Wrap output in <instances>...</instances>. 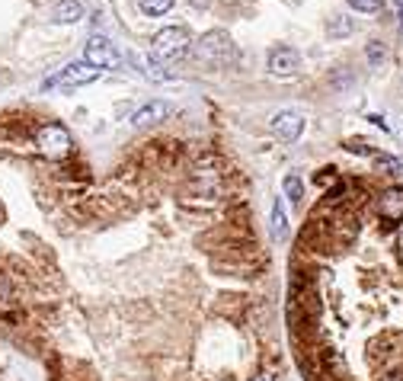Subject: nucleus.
Returning a JSON list of instances; mask_svg holds the SVG:
<instances>
[{
	"mask_svg": "<svg viewBox=\"0 0 403 381\" xmlns=\"http://www.w3.org/2000/svg\"><path fill=\"white\" fill-rule=\"evenodd\" d=\"M282 186H285V195H288V202L301 208V205H304V179L298 177V173H288Z\"/></svg>",
	"mask_w": 403,
	"mask_h": 381,
	"instance_id": "obj_11",
	"label": "nucleus"
},
{
	"mask_svg": "<svg viewBox=\"0 0 403 381\" xmlns=\"http://www.w3.org/2000/svg\"><path fill=\"white\" fill-rule=\"evenodd\" d=\"M272 234L279 237V241H285V237H288V215H285V205L282 202L272 205Z\"/></svg>",
	"mask_w": 403,
	"mask_h": 381,
	"instance_id": "obj_12",
	"label": "nucleus"
},
{
	"mask_svg": "<svg viewBox=\"0 0 403 381\" xmlns=\"http://www.w3.org/2000/svg\"><path fill=\"white\" fill-rule=\"evenodd\" d=\"M173 116V106L170 102H147L144 109H138L135 116H131V125H138V129H147V125H157V122H164Z\"/></svg>",
	"mask_w": 403,
	"mask_h": 381,
	"instance_id": "obj_9",
	"label": "nucleus"
},
{
	"mask_svg": "<svg viewBox=\"0 0 403 381\" xmlns=\"http://www.w3.org/2000/svg\"><path fill=\"white\" fill-rule=\"evenodd\" d=\"M375 208L387 224H403V186L391 183L375 195Z\"/></svg>",
	"mask_w": 403,
	"mask_h": 381,
	"instance_id": "obj_4",
	"label": "nucleus"
},
{
	"mask_svg": "<svg viewBox=\"0 0 403 381\" xmlns=\"http://www.w3.org/2000/svg\"><path fill=\"white\" fill-rule=\"evenodd\" d=\"M36 144H39V151H42L45 157H52V160L67 157V154L74 151L71 131H67L65 125H58V122H45V125H39Z\"/></svg>",
	"mask_w": 403,
	"mask_h": 381,
	"instance_id": "obj_2",
	"label": "nucleus"
},
{
	"mask_svg": "<svg viewBox=\"0 0 403 381\" xmlns=\"http://www.w3.org/2000/svg\"><path fill=\"white\" fill-rule=\"evenodd\" d=\"M230 52V39L224 32H205L199 42V58L211 61V65H221Z\"/></svg>",
	"mask_w": 403,
	"mask_h": 381,
	"instance_id": "obj_6",
	"label": "nucleus"
},
{
	"mask_svg": "<svg viewBox=\"0 0 403 381\" xmlns=\"http://www.w3.org/2000/svg\"><path fill=\"white\" fill-rule=\"evenodd\" d=\"M272 131H275V138L279 141L292 144V141H298V135L304 131V119L298 116V112L285 109V112H279V116L272 119Z\"/></svg>",
	"mask_w": 403,
	"mask_h": 381,
	"instance_id": "obj_7",
	"label": "nucleus"
},
{
	"mask_svg": "<svg viewBox=\"0 0 403 381\" xmlns=\"http://www.w3.org/2000/svg\"><path fill=\"white\" fill-rule=\"evenodd\" d=\"M83 61L100 67V71H119L122 67V55L116 52V45H112L109 39H102V36H93L87 42V58Z\"/></svg>",
	"mask_w": 403,
	"mask_h": 381,
	"instance_id": "obj_3",
	"label": "nucleus"
},
{
	"mask_svg": "<svg viewBox=\"0 0 403 381\" xmlns=\"http://www.w3.org/2000/svg\"><path fill=\"white\" fill-rule=\"evenodd\" d=\"M151 52H154V58H160V61H179V58H186V52H189V32L179 26L160 29V32L151 39Z\"/></svg>",
	"mask_w": 403,
	"mask_h": 381,
	"instance_id": "obj_1",
	"label": "nucleus"
},
{
	"mask_svg": "<svg viewBox=\"0 0 403 381\" xmlns=\"http://www.w3.org/2000/svg\"><path fill=\"white\" fill-rule=\"evenodd\" d=\"M80 17H83V7L77 3V0H61V3L55 7V13H52L55 23H77Z\"/></svg>",
	"mask_w": 403,
	"mask_h": 381,
	"instance_id": "obj_10",
	"label": "nucleus"
},
{
	"mask_svg": "<svg viewBox=\"0 0 403 381\" xmlns=\"http://www.w3.org/2000/svg\"><path fill=\"white\" fill-rule=\"evenodd\" d=\"M397 13H400V32H403V0H397Z\"/></svg>",
	"mask_w": 403,
	"mask_h": 381,
	"instance_id": "obj_19",
	"label": "nucleus"
},
{
	"mask_svg": "<svg viewBox=\"0 0 403 381\" xmlns=\"http://www.w3.org/2000/svg\"><path fill=\"white\" fill-rule=\"evenodd\" d=\"M247 381H279V378H275V372H259V375H253V378H247Z\"/></svg>",
	"mask_w": 403,
	"mask_h": 381,
	"instance_id": "obj_18",
	"label": "nucleus"
},
{
	"mask_svg": "<svg viewBox=\"0 0 403 381\" xmlns=\"http://www.w3.org/2000/svg\"><path fill=\"white\" fill-rule=\"evenodd\" d=\"M349 7H356L358 13H375L381 7V0H349Z\"/></svg>",
	"mask_w": 403,
	"mask_h": 381,
	"instance_id": "obj_16",
	"label": "nucleus"
},
{
	"mask_svg": "<svg viewBox=\"0 0 403 381\" xmlns=\"http://www.w3.org/2000/svg\"><path fill=\"white\" fill-rule=\"evenodd\" d=\"M298 65H301V58H298V52L294 48H272L269 52V71H272L275 77H294L298 74Z\"/></svg>",
	"mask_w": 403,
	"mask_h": 381,
	"instance_id": "obj_8",
	"label": "nucleus"
},
{
	"mask_svg": "<svg viewBox=\"0 0 403 381\" xmlns=\"http://www.w3.org/2000/svg\"><path fill=\"white\" fill-rule=\"evenodd\" d=\"M138 3H141V10L151 13V17H164L166 10L173 7V0H138Z\"/></svg>",
	"mask_w": 403,
	"mask_h": 381,
	"instance_id": "obj_14",
	"label": "nucleus"
},
{
	"mask_svg": "<svg viewBox=\"0 0 403 381\" xmlns=\"http://www.w3.org/2000/svg\"><path fill=\"white\" fill-rule=\"evenodd\" d=\"M375 170L384 173V177H400V160L391 157V154H375Z\"/></svg>",
	"mask_w": 403,
	"mask_h": 381,
	"instance_id": "obj_13",
	"label": "nucleus"
},
{
	"mask_svg": "<svg viewBox=\"0 0 403 381\" xmlns=\"http://www.w3.org/2000/svg\"><path fill=\"white\" fill-rule=\"evenodd\" d=\"M100 77V67H93V65H87V61H74V65H67L65 71L58 77H52V80H45V90L48 87H83V84H93Z\"/></svg>",
	"mask_w": 403,
	"mask_h": 381,
	"instance_id": "obj_5",
	"label": "nucleus"
},
{
	"mask_svg": "<svg viewBox=\"0 0 403 381\" xmlns=\"http://www.w3.org/2000/svg\"><path fill=\"white\" fill-rule=\"evenodd\" d=\"M352 29H356V23H352L349 17H336L330 23V36H349Z\"/></svg>",
	"mask_w": 403,
	"mask_h": 381,
	"instance_id": "obj_15",
	"label": "nucleus"
},
{
	"mask_svg": "<svg viewBox=\"0 0 403 381\" xmlns=\"http://www.w3.org/2000/svg\"><path fill=\"white\" fill-rule=\"evenodd\" d=\"M368 58H371V61H381V58H384V48H381V42H371V45H368Z\"/></svg>",
	"mask_w": 403,
	"mask_h": 381,
	"instance_id": "obj_17",
	"label": "nucleus"
}]
</instances>
